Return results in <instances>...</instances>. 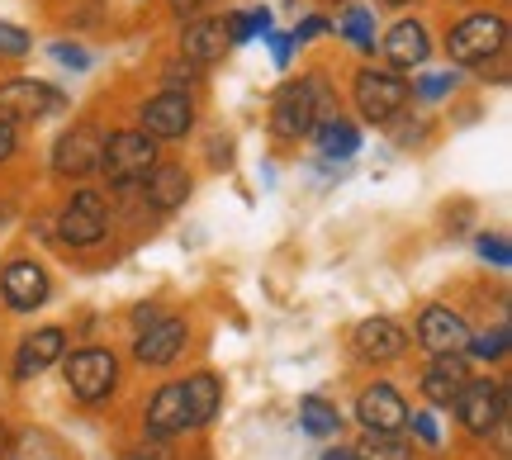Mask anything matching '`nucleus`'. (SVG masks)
Segmentation results:
<instances>
[{
    "mask_svg": "<svg viewBox=\"0 0 512 460\" xmlns=\"http://www.w3.org/2000/svg\"><path fill=\"white\" fill-rule=\"evenodd\" d=\"M323 119V81L318 76H299V81H285L280 95H275L271 105V129L275 138H285V143H299V138H309L313 124Z\"/></svg>",
    "mask_w": 512,
    "mask_h": 460,
    "instance_id": "nucleus-1",
    "label": "nucleus"
},
{
    "mask_svg": "<svg viewBox=\"0 0 512 460\" xmlns=\"http://www.w3.org/2000/svg\"><path fill=\"white\" fill-rule=\"evenodd\" d=\"M152 166H157V143H152L143 129L110 133L105 148H100V171H105L114 185H124V190L143 185Z\"/></svg>",
    "mask_w": 512,
    "mask_h": 460,
    "instance_id": "nucleus-2",
    "label": "nucleus"
},
{
    "mask_svg": "<svg viewBox=\"0 0 512 460\" xmlns=\"http://www.w3.org/2000/svg\"><path fill=\"white\" fill-rule=\"evenodd\" d=\"M503 48H508V24H503V15L460 19L456 29H451V38H446V53H451V62H460V67H479V62L498 57Z\"/></svg>",
    "mask_w": 512,
    "mask_h": 460,
    "instance_id": "nucleus-3",
    "label": "nucleus"
},
{
    "mask_svg": "<svg viewBox=\"0 0 512 460\" xmlns=\"http://www.w3.org/2000/svg\"><path fill=\"white\" fill-rule=\"evenodd\" d=\"M456 413L465 432L475 437H494L498 427L508 423V389L498 380H465L456 394Z\"/></svg>",
    "mask_w": 512,
    "mask_h": 460,
    "instance_id": "nucleus-4",
    "label": "nucleus"
},
{
    "mask_svg": "<svg viewBox=\"0 0 512 460\" xmlns=\"http://www.w3.org/2000/svg\"><path fill=\"white\" fill-rule=\"evenodd\" d=\"M67 385L81 404H100L110 399L114 385H119V361H114L105 347H86L67 356Z\"/></svg>",
    "mask_w": 512,
    "mask_h": 460,
    "instance_id": "nucleus-5",
    "label": "nucleus"
},
{
    "mask_svg": "<svg viewBox=\"0 0 512 460\" xmlns=\"http://www.w3.org/2000/svg\"><path fill=\"white\" fill-rule=\"evenodd\" d=\"M413 86L399 72H384V67H366L356 76V110L366 114L370 124H389L394 114L408 105Z\"/></svg>",
    "mask_w": 512,
    "mask_h": 460,
    "instance_id": "nucleus-6",
    "label": "nucleus"
},
{
    "mask_svg": "<svg viewBox=\"0 0 512 460\" xmlns=\"http://www.w3.org/2000/svg\"><path fill=\"white\" fill-rule=\"evenodd\" d=\"M67 105L62 91H53L48 81H34V76H15L0 86V119L5 124H34V119H48Z\"/></svg>",
    "mask_w": 512,
    "mask_h": 460,
    "instance_id": "nucleus-7",
    "label": "nucleus"
},
{
    "mask_svg": "<svg viewBox=\"0 0 512 460\" xmlns=\"http://www.w3.org/2000/svg\"><path fill=\"white\" fill-rule=\"evenodd\" d=\"M195 129V105L185 91H162L143 105V133L152 143H176Z\"/></svg>",
    "mask_w": 512,
    "mask_h": 460,
    "instance_id": "nucleus-8",
    "label": "nucleus"
},
{
    "mask_svg": "<svg viewBox=\"0 0 512 460\" xmlns=\"http://www.w3.org/2000/svg\"><path fill=\"white\" fill-rule=\"evenodd\" d=\"M57 238L67 242V247H95V242L105 238V195L76 190L72 204L57 219Z\"/></svg>",
    "mask_w": 512,
    "mask_h": 460,
    "instance_id": "nucleus-9",
    "label": "nucleus"
},
{
    "mask_svg": "<svg viewBox=\"0 0 512 460\" xmlns=\"http://www.w3.org/2000/svg\"><path fill=\"white\" fill-rule=\"evenodd\" d=\"M100 148H105L100 129H91V124H76V129L62 133V143H57L53 171H57V176H91V171H100Z\"/></svg>",
    "mask_w": 512,
    "mask_h": 460,
    "instance_id": "nucleus-10",
    "label": "nucleus"
},
{
    "mask_svg": "<svg viewBox=\"0 0 512 460\" xmlns=\"http://www.w3.org/2000/svg\"><path fill=\"white\" fill-rule=\"evenodd\" d=\"M356 423L366 432H403L408 427V404L394 385H370L356 399Z\"/></svg>",
    "mask_w": 512,
    "mask_h": 460,
    "instance_id": "nucleus-11",
    "label": "nucleus"
},
{
    "mask_svg": "<svg viewBox=\"0 0 512 460\" xmlns=\"http://www.w3.org/2000/svg\"><path fill=\"white\" fill-rule=\"evenodd\" d=\"M185 342H190V328H185L181 318H157V323H147V328L138 332L133 356H138L143 366H171L185 351Z\"/></svg>",
    "mask_w": 512,
    "mask_h": 460,
    "instance_id": "nucleus-12",
    "label": "nucleus"
},
{
    "mask_svg": "<svg viewBox=\"0 0 512 460\" xmlns=\"http://www.w3.org/2000/svg\"><path fill=\"white\" fill-rule=\"evenodd\" d=\"M418 342L432 351V356H441V351H465L470 347V323H465L456 309L432 304V309H422V318H418Z\"/></svg>",
    "mask_w": 512,
    "mask_h": 460,
    "instance_id": "nucleus-13",
    "label": "nucleus"
},
{
    "mask_svg": "<svg viewBox=\"0 0 512 460\" xmlns=\"http://www.w3.org/2000/svg\"><path fill=\"white\" fill-rule=\"evenodd\" d=\"M351 347H356L361 361L384 366V361H399L403 351H408V332H403L394 318H366V323L356 328V337H351Z\"/></svg>",
    "mask_w": 512,
    "mask_h": 460,
    "instance_id": "nucleus-14",
    "label": "nucleus"
},
{
    "mask_svg": "<svg viewBox=\"0 0 512 460\" xmlns=\"http://www.w3.org/2000/svg\"><path fill=\"white\" fill-rule=\"evenodd\" d=\"M380 53H384V62H389V72H413V67L427 62L432 43H427V29H422L418 19H399V24L384 34Z\"/></svg>",
    "mask_w": 512,
    "mask_h": 460,
    "instance_id": "nucleus-15",
    "label": "nucleus"
},
{
    "mask_svg": "<svg viewBox=\"0 0 512 460\" xmlns=\"http://www.w3.org/2000/svg\"><path fill=\"white\" fill-rule=\"evenodd\" d=\"M0 295H5V304L19 313L38 309V304L48 299V271H43L38 261H10L5 276H0Z\"/></svg>",
    "mask_w": 512,
    "mask_h": 460,
    "instance_id": "nucleus-16",
    "label": "nucleus"
},
{
    "mask_svg": "<svg viewBox=\"0 0 512 460\" xmlns=\"http://www.w3.org/2000/svg\"><path fill=\"white\" fill-rule=\"evenodd\" d=\"M465 380H470V361H465V351H441V356H432V366H427V375H422V394H427L432 404L451 408Z\"/></svg>",
    "mask_w": 512,
    "mask_h": 460,
    "instance_id": "nucleus-17",
    "label": "nucleus"
},
{
    "mask_svg": "<svg viewBox=\"0 0 512 460\" xmlns=\"http://www.w3.org/2000/svg\"><path fill=\"white\" fill-rule=\"evenodd\" d=\"M185 427H190V418H185L181 380H176V385H162L152 394V404H147V437H152V442H171Z\"/></svg>",
    "mask_w": 512,
    "mask_h": 460,
    "instance_id": "nucleus-18",
    "label": "nucleus"
},
{
    "mask_svg": "<svg viewBox=\"0 0 512 460\" xmlns=\"http://www.w3.org/2000/svg\"><path fill=\"white\" fill-rule=\"evenodd\" d=\"M228 48V29H223V19H195V24H185L181 34V57L190 67H214Z\"/></svg>",
    "mask_w": 512,
    "mask_h": 460,
    "instance_id": "nucleus-19",
    "label": "nucleus"
},
{
    "mask_svg": "<svg viewBox=\"0 0 512 460\" xmlns=\"http://www.w3.org/2000/svg\"><path fill=\"white\" fill-rule=\"evenodd\" d=\"M143 195L152 209H181L185 195H190V176H185V166H171V162H157L152 171H147L143 181Z\"/></svg>",
    "mask_w": 512,
    "mask_h": 460,
    "instance_id": "nucleus-20",
    "label": "nucleus"
},
{
    "mask_svg": "<svg viewBox=\"0 0 512 460\" xmlns=\"http://www.w3.org/2000/svg\"><path fill=\"white\" fill-rule=\"evenodd\" d=\"M62 347H67V332H62V328H43V332H34V337H24L19 361H15V375H19V380L43 375L53 361H62Z\"/></svg>",
    "mask_w": 512,
    "mask_h": 460,
    "instance_id": "nucleus-21",
    "label": "nucleus"
},
{
    "mask_svg": "<svg viewBox=\"0 0 512 460\" xmlns=\"http://www.w3.org/2000/svg\"><path fill=\"white\" fill-rule=\"evenodd\" d=\"M181 394H185V418H190V427H204L214 423V413H219V380L214 375H190V380H181Z\"/></svg>",
    "mask_w": 512,
    "mask_h": 460,
    "instance_id": "nucleus-22",
    "label": "nucleus"
},
{
    "mask_svg": "<svg viewBox=\"0 0 512 460\" xmlns=\"http://www.w3.org/2000/svg\"><path fill=\"white\" fill-rule=\"evenodd\" d=\"M313 133H318V148H323V157H351V152L361 148V133L351 129L342 114H323V119L313 124Z\"/></svg>",
    "mask_w": 512,
    "mask_h": 460,
    "instance_id": "nucleus-23",
    "label": "nucleus"
},
{
    "mask_svg": "<svg viewBox=\"0 0 512 460\" xmlns=\"http://www.w3.org/2000/svg\"><path fill=\"white\" fill-rule=\"evenodd\" d=\"M351 456L356 460H413V446H408L403 432H366Z\"/></svg>",
    "mask_w": 512,
    "mask_h": 460,
    "instance_id": "nucleus-24",
    "label": "nucleus"
},
{
    "mask_svg": "<svg viewBox=\"0 0 512 460\" xmlns=\"http://www.w3.org/2000/svg\"><path fill=\"white\" fill-rule=\"evenodd\" d=\"M299 423H304V432H313V437H332V432L342 427V413H337L328 399H318V394H313V399L299 404Z\"/></svg>",
    "mask_w": 512,
    "mask_h": 460,
    "instance_id": "nucleus-25",
    "label": "nucleus"
},
{
    "mask_svg": "<svg viewBox=\"0 0 512 460\" xmlns=\"http://www.w3.org/2000/svg\"><path fill=\"white\" fill-rule=\"evenodd\" d=\"M337 29L351 38V48H361V53H375V15H370V10H361V5H356V10H347Z\"/></svg>",
    "mask_w": 512,
    "mask_h": 460,
    "instance_id": "nucleus-26",
    "label": "nucleus"
},
{
    "mask_svg": "<svg viewBox=\"0 0 512 460\" xmlns=\"http://www.w3.org/2000/svg\"><path fill=\"white\" fill-rule=\"evenodd\" d=\"M223 29H228V48H233V43H252L256 34H271V15H266V10H252V15H233L228 24H223Z\"/></svg>",
    "mask_w": 512,
    "mask_h": 460,
    "instance_id": "nucleus-27",
    "label": "nucleus"
},
{
    "mask_svg": "<svg viewBox=\"0 0 512 460\" xmlns=\"http://www.w3.org/2000/svg\"><path fill=\"white\" fill-rule=\"evenodd\" d=\"M475 356H484V361H498V356H508V328H494V332H479V337H470V347Z\"/></svg>",
    "mask_w": 512,
    "mask_h": 460,
    "instance_id": "nucleus-28",
    "label": "nucleus"
},
{
    "mask_svg": "<svg viewBox=\"0 0 512 460\" xmlns=\"http://www.w3.org/2000/svg\"><path fill=\"white\" fill-rule=\"evenodd\" d=\"M29 48H34V38L24 34L19 24H5V19H0V57H24Z\"/></svg>",
    "mask_w": 512,
    "mask_h": 460,
    "instance_id": "nucleus-29",
    "label": "nucleus"
},
{
    "mask_svg": "<svg viewBox=\"0 0 512 460\" xmlns=\"http://www.w3.org/2000/svg\"><path fill=\"white\" fill-rule=\"evenodd\" d=\"M451 86H456V76H451V72H432V76H422V81H418V95H422V100H441Z\"/></svg>",
    "mask_w": 512,
    "mask_h": 460,
    "instance_id": "nucleus-30",
    "label": "nucleus"
},
{
    "mask_svg": "<svg viewBox=\"0 0 512 460\" xmlns=\"http://www.w3.org/2000/svg\"><path fill=\"white\" fill-rule=\"evenodd\" d=\"M479 252H484V257L494 261V266H508V261H512L508 238H498V233H494V238H479Z\"/></svg>",
    "mask_w": 512,
    "mask_h": 460,
    "instance_id": "nucleus-31",
    "label": "nucleus"
},
{
    "mask_svg": "<svg viewBox=\"0 0 512 460\" xmlns=\"http://www.w3.org/2000/svg\"><path fill=\"white\" fill-rule=\"evenodd\" d=\"M53 57L62 62V67H72V72H86V67H91V57L81 53V48H72V43H57Z\"/></svg>",
    "mask_w": 512,
    "mask_h": 460,
    "instance_id": "nucleus-32",
    "label": "nucleus"
},
{
    "mask_svg": "<svg viewBox=\"0 0 512 460\" xmlns=\"http://www.w3.org/2000/svg\"><path fill=\"white\" fill-rule=\"evenodd\" d=\"M408 423L418 427V437H422V442H427V446H437V437H441V432H437V418H432V413H418V418H408Z\"/></svg>",
    "mask_w": 512,
    "mask_h": 460,
    "instance_id": "nucleus-33",
    "label": "nucleus"
},
{
    "mask_svg": "<svg viewBox=\"0 0 512 460\" xmlns=\"http://www.w3.org/2000/svg\"><path fill=\"white\" fill-rule=\"evenodd\" d=\"M271 53H275V67H285L294 53V38L290 34H271Z\"/></svg>",
    "mask_w": 512,
    "mask_h": 460,
    "instance_id": "nucleus-34",
    "label": "nucleus"
},
{
    "mask_svg": "<svg viewBox=\"0 0 512 460\" xmlns=\"http://www.w3.org/2000/svg\"><path fill=\"white\" fill-rule=\"evenodd\" d=\"M124 460H171V451H166V442H152V446H138V451H128Z\"/></svg>",
    "mask_w": 512,
    "mask_h": 460,
    "instance_id": "nucleus-35",
    "label": "nucleus"
},
{
    "mask_svg": "<svg viewBox=\"0 0 512 460\" xmlns=\"http://www.w3.org/2000/svg\"><path fill=\"white\" fill-rule=\"evenodd\" d=\"M10 157H15V124L0 119V162H10Z\"/></svg>",
    "mask_w": 512,
    "mask_h": 460,
    "instance_id": "nucleus-36",
    "label": "nucleus"
},
{
    "mask_svg": "<svg viewBox=\"0 0 512 460\" xmlns=\"http://www.w3.org/2000/svg\"><path fill=\"white\" fill-rule=\"evenodd\" d=\"M323 29H328V24H323V19H304V24H299V29H294V43H304V38H318L323 34Z\"/></svg>",
    "mask_w": 512,
    "mask_h": 460,
    "instance_id": "nucleus-37",
    "label": "nucleus"
},
{
    "mask_svg": "<svg viewBox=\"0 0 512 460\" xmlns=\"http://www.w3.org/2000/svg\"><path fill=\"white\" fill-rule=\"evenodd\" d=\"M204 0H171V10H176V15H190V10H200Z\"/></svg>",
    "mask_w": 512,
    "mask_h": 460,
    "instance_id": "nucleus-38",
    "label": "nucleus"
},
{
    "mask_svg": "<svg viewBox=\"0 0 512 460\" xmlns=\"http://www.w3.org/2000/svg\"><path fill=\"white\" fill-rule=\"evenodd\" d=\"M10 446H15V437H10V427H5V423H0V460H5V456H10Z\"/></svg>",
    "mask_w": 512,
    "mask_h": 460,
    "instance_id": "nucleus-39",
    "label": "nucleus"
},
{
    "mask_svg": "<svg viewBox=\"0 0 512 460\" xmlns=\"http://www.w3.org/2000/svg\"><path fill=\"white\" fill-rule=\"evenodd\" d=\"M323 460H356V456H351V451H342V446H337V451H323Z\"/></svg>",
    "mask_w": 512,
    "mask_h": 460,
    "instance_id": "nucleus-40",
    "label": "nucleus"
},
{
    "mask_svg": "<svg viewBox=\"0 0 512 460\" xmlns=\"http://www.w3.org/2000/svg\"><path fill=\"white\" fill-rule=\"evenodd\" d=\"M384 5H413V0H384Z\"/></svg>",
    "mask_w": 512,
    "mask_h": 460,
    "instance_id": "nucleus-41",
    "label": "nucleus"
}]
</instances>
